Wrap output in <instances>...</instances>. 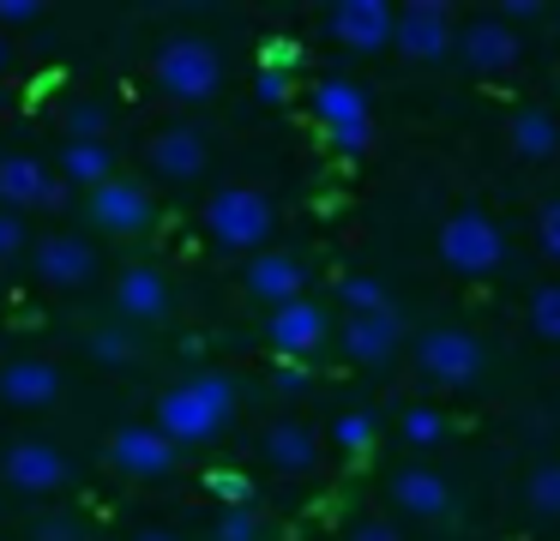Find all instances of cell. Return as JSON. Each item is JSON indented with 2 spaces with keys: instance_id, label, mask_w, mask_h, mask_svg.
<instances>
[{
  "instance_id": "cell-1",
  "label": "cell",
  "mask_w": 560,
  "mask_h": 541,
  "mask_svg": "<svg viewBox=\"0 0 560 541\" xmlns=\"http://www.w3.org/2000/svg\"><path fill=\"white\" fill-rule=\"evenodd\" d=\"M230 415H235L230 373L206 367V373H194V379L170 385V391L158 397V421H151V427L170 433L175 445H206V439H218V433L230 427Z\"/></svg>"
},
{
  "instance_id": "cell-2",
  "label": "cell",
  "mask_w": 560,
  "mask_h": 541,
  "mask_svg": "<svg viewBox=\"0 0 560 541\" xmlns=\"http://www.w3.org/2000/svg\"><path fill=\"white\" fill-rule=\"evenodd\" d=\"M271 228H278V204L259 187H218L206 199V235L218 252H266Z\"/></svg>"
},
{
  "instance_id": "cell-3",
  "label": "cell",
  "mask_w": 560,
  "mask_h": 541,
  "mask_svg": "<svg viewBox=\"0 0 560 541\" xmlns=\"http://www.w3.org/2000/svg\"><path fill=\"white\" fill-rule=\"evenodd\" d=\"M223 84V55L211 48V36L199 31H175L158 48V91L170 103H211Z\"/></svg>"
},
{
  "instance_id": "cell-4",
  "label": "cell",
  "mask_w": 560,
  "mask_h": 541,
  "mask_svg": "<svg viewBox=\"0 0 560 541\" xmlns=\"http://www.w3.org/2000/svg\"><path fill=\"white\" fill-rule=\"evenodd\" d=\"M440 259L458 277H494L506 264V235H500V223L488 211L464 204V211H452L440 223Z\"/></svg>"
},
{
  "instance_id": "cell-5",
  "label": "cell",
  "mask_w": 560,
  "mask_h": 541,
  "mask_svg": "<svg viewBox=\"0 0 560 541\" xmlns=\"http://www.w3.org/2000/svg\"><path fill=\"white\" fill-rule=\"evenodd\" d=\"M314 120L326 127V139L343 156H362L374 144V108H368V91L355 79H319L314 84Z\"/></svg>"
},
{
  "instance_id": "cell-6",
  "label": "cell",
  "mask_w": 560,
  "mask_h": 541,
  "mask_svg": "<svg viewBox=\"0 0 560 541\" xmlns=\"http://www.w3.org/2000/svg\"><path fill=\"white\" fill-rule=\"evenodd\" d=\"M482 343H476L464 325H434V331L416 337V367L428 385H446V391H470L482 379Z\"/></svg>"
},
{
  "instance_id": "cell-7",
  "label": "cell",
  "mask_w": 560,
  "mask_h": 541,
  "mask_svg": "<svg viewBox=\"0 0 560 541\" xmlns=\"http://www.w3.org/2000/svg\"><path fill=\"white\" fill-rule=\"evenodd\" d=\"M392 48H398L404 60H440L458 48V19H452L446 0H410V7H398V36H392Z\"/></svg>"
},
{
  "instance_id": "cell-8",
  "label": "cell",
  "mask_w": 560,
  "mask_h": 541,
  "mask_svg": "<svg viewBox=\"0 0 560 541\" xmlns=\"http://www.w3.org/2000/svg\"><path fill=\"white\" fill-rule=\"evenodd\" d=\"M331 337H338V325H331V313L319 301H290V307H278L266 319V343L278 361H314Z\"/></svg>"
},
{
  "instance_id": "cell-9",
  "label": "cell",
  "mask_w": 560,
  "mask_h": 541,
  "mask_svg": "<svg viewBox=\"0 0 560 541\" xmlns=\"http://www.w3.org/2000/svg\"><path fill=\"white\" fill-rule=\"evenodd\" d=\"M67 475H73V463H67L49 439H13L7 451H0V481H7L13 493H31V499L61 493Z\"/></svg>"
},
{
  "instance_id": "cell-10",
  "label": "cell",
  "mask_w": 560,
  "mask_h": 541,
  "mask_svg": "<svg viewBox=\"0 0 560 541\" xmlns=\"http://www.w3.org/2000/svg\"><path fill=\"white\" fill-rule=\"evenodd\" d=\"M326 31L338 48H350V55H380V48H392V36H398V7H386V0H338V7L326 12Z\"/></svg>"
},
{
  "instance_id": "cell-11",
  "label": "cell",
  "mask_w": 560,
  "mask_h": 541,
  "mask_svg": "<svg viewBox=\"0 0 560 541\" xmlns=\"http://www.w3.org/2000/svg\"><path fill=\"white\" fill-rule=\"evenodd\" d=\"M0 204L7 211H61L67 204V180L37 156H0Z\"/></svg>"
},
{
  "instance_id": "cell-12",
  "label": "cell",
  "mask_w": 560,
  "mask_h": 541,
  "mask_svg": "<svg viewBox=\"0 0 560 541\" xmlns=\"http://www.w3.org/2000/svg\"><path fill=\"white\" fill-rule=\"evenodd\" d=\"M338 349L355 361V367H386L404 349V313L380 307V313H343L338 325Z\"/></svg>"
},
{
  "instance_id": "cell-13",
  "label": "cell",
  "mask_w": 560,
  "mask_h": 541,
  "mask_svg": "<svg viewBox=\"0 0 560 541\" xmlns=\"http://www.w3.org/2000/svg\"><path fill=\"white\" fill-rule=\"evenodd\" d=\"M85 216L103 228V235H145L151 216H158V204H151L145 187H133V180L115 175L109 187L85 192Z\"/></svg>"
},
{
  "instance_id": "cell-14",
  "label": "cell",
  "mask_w": 560,
  "mask_h": 541,
  "mask_svg": "<svg viewBox=\"0 0 560 541\" xmlns=\"http://www.w3.org/2000/svg\"><path fill=\"white\" fill-rule=\"evenodd\" d=\"M175 457H182V445L158 427H115L109 439V463L133 481H163L175 469Z\"/></svg>"
},
{
  "instance_id": "cell-15",
  "label": "cell",
  "mask_w": 560,
  "mask_h": 541,
  "mask_svg": "<svg viewBox=\"0 0 560 541\" xmlns=\"http://www.w3.org/2000/svg\"><path fill=\"white\" fill-rule=\"evenodd\" d=\"M242 283H247L254 301H266V307L278 313V307H290V301H307V264L295 259V252H283V247H266V252L247 259Z\"/></svg>"
},
{
  "instance_id": "cell-16",
  "label": "cell",
  "mask_w": 560,
  "mask_h": 541,
  "mask_svg": "<svg viewBox=\"0 0 560 541\" xmlns=\"http://www.w3.org/2000/svg\"><path fill=\"white\" fill-rule=\"evenodd\" d=\"M31 264H37V283L49 289H85L97 277V247L85 235H43L31 247Z\"/></svg>"
},
{
  "instance_id": "cell-17",
  "label": "cell",
  "mask_w": 560,
  "mask_h": 541,
  "mask_svg": "<svg viewBox=\"0 0 560 541\" xmlns=\"http://www.w3.org/2000/svg\"><path fill=\"white\" fill-rule=\"evenodd\" d=\"M145 163H151V175H163V180H199V175H206V163H211V144H206V132H199V127L175 120V127L151 132Z\"/></svg>"
},
{
  "instance_id": "cell-18",
  "label": "cell",
  "mask_w": 560,
  "mask_h": 541,
  "mask_svg": "<svg viewBox=\"0 0 560 541\" xmlns=\"http://www.w3.org/2000/svg\"><path fill=\"white\" fill-rule=\"evenodd\" d=\"M458 55H464V67H470V72L494 79V72H512V67H518L524 43H518V31H512L506 19H470V24L458 31Z\"/></svg>"
},
{
  "instance_id": "cell-19",
  "label": "cell",
  "mask_w": 560,
  "mask_h": 541,
  "mask_svg": "<svg viewBox=\"0 0 560 541\" xmlns=\"http://www.w3.org/2000/svg\"><path fill=\"white\" fill-rule=\"evenodd\" d=\"M61 367L55 361H37V355H19L0 367V403H13V409H49L55 397H61Z\"/></svg>"
},
{
  "instance_id": "cell-20",
  "label": "cell",
  "mask_w": 560,
  "mask_h": 541,
  "mask_svg": "<svg viewBox=\"0 0 560 541\" xmlns=\"http://www.w3.org/2000/svg\"><path fill=\"white\" fill-rule=\"evenodd\" d=\"M115 313H121L127 325H158L163 313H170V277H163L158 264H127V271L115 277Z\"/></svg>"
},
{
  "instance_id": "cell-21",
  "label": "cell",
  "mask_w": 560,
  "mask_h": 541,
  "mask_svg": "<svg viewBox=\"0 0 560 541\" xmlns=\"http://www.w3.org/2000/svg\"><path fill=\"white\" fill-rule=\"evenodd\" d=\"M392 505H398L404 517H416V524H440V517H452V487H446L440 469L410 463V469L392 475Z\"/></svg>"
},
{
  "instance_id": "cell-22",
  "label": "cell",
  "mask_w": 560,
  "mask_h": 541,
  "mask_svg": "<svg viewBox=\"0 0 560 541\" xmlns=\"http://www.w3.org/2000/svg\"><path fill=\"white\" fill-rule=\"evenodd\" d=\"M259 457L271 463V475H307V469L319 463V439L302 421H271V427L259 433Z\"/></svg>"
},
{
  "instance_id": "cell-23",
  "label": "cell",
  "mask_w": 560,
  "mask_h": 541,
  "mask_svg": "<svg viewBox=\"0 0 560 541\" xmlns=\"http://www.w3.org/2000/svg\"><path fill=\"white\" fill-rule=\"evenodd\" d=\"M506 139L524 163H542V156L560 151V120L548 115V108H518V115L506 120Z\"/></svg>"
},
{
  "instance_id": "cell-24",
  "label": "cell",
  "mask_w": 560,
  "mask_h": 541,
  "mask_svg": "<svg viewBox=\"0 0 560 541\" xmlns=\"http://www.w3.org/2000/svg\"><path fill=\"white\" fill-rule=\"evenodd\" d=\"M61 180L67 187H85V192L109 187L115 180V151L109 144H67L61 151Z\"/></svg>"
},
{
  "instance_id": "cell-25",
  "label": "cell",
  "mask_w": 560,
  "mask_h": 541,
  "mask_svg": "<svg viewBox=\"0 0 560 541\" xmlns=\"http://www.w3.org/2000/svg\"><path fill=\"white\" fill-rule=\"evenodd\" d=\"M85 349H91V361H103V367H127V361L139 355V337L127 331V319H109V325H91Z\"/></svg>"
},
{
  "instance_id": "cell-26",
  "label": "cell",
  "mask_w": 560,
  "mask_h": 541,
  "mask_svg": "<svg viewBox=\"0 0 560 541\" xmlns=\"http://www.w3.org/2000/svg\"><path fill=\"white\" fill-rule=\"evenodd\" d=\"M374 439H380V415H374V409H343V415L331 421V445H338L343 457L374 451Z\"/></svg>"
},
{
  "instance_id": "cell-27",
  "label": "cell",
  "mask_w": 560,
  "mask_h": 541,
  "mask_svg": "<svg viewBox=\"0 0 560 541\" xmlns=\"http://www.w3.org/2000/svg\"><path fill=\"white\" fill-rule=\"evenodd\" d=\"M61 127H67V144H109V108L85 96V103L67 108Z\"/></svg>"
},
{
  "instance_id": "cell-28",
  "label": "cell",
  "mask_w": 560,
  "mask_h": 541,
  "mask_svg": "<svg viewBox=\"0 0 560 541\" xmlns=\"http://www.w3.org/2000/svg\"><path fill=\"white\" fill-rule=\"evenodd\" d=\"M524 499L536 517H560V463H536L524 475Z\"/></svg>"
},
{
  "instance_id": "cell-29",
  "label": "cell",
  "mask_w": 560,
  "mask_h": 541,
  "mask_svg": "<svg viewBox=\"0 0 560 541\" xmlns=\"http://www.w3.org/2000/svg\"><path fill=\"white\" fill-rule=\"evenodd\" d=\"M338 301H343L350 313H380V307H392V301H386V283H380V277H368V271H350V277H343V283H338Z\"/></svg>"
},
{
  "instance_id": "cell-30",
  "label": "cell",
  "mask_w": 560,
  "mask_h": 541,
  "mask_svg": "<svg viewBox=\"0 0 560 541\" xmlns=\"http://www.w3.org/2000/svg\"><path fill=\"white\" fill-rule=\"evenodd\" d=\"M398 433H404V445H410V451H428V445L446 439V415H440V409H404Z\"/></svg>"
},
{
  "instance_id": "cell-31",
  "label": "cell",
  "mask_w": 560,
  "mask_h": 541,
  "mask_svg": "<svg viewBox=\"0 0 560 541\" xmlns=\"http://www.w3.org/2000/svg\"><path fill=\"white\" fill-rule=\"evenodd\" d=\"M206 487H211V499H218L223 511H242V505H254V475H242V469H211Z\"/></svg>"
},
{
  "instance_id": "cell-32",
  "label": "cell",
  "mask_w": 560,
  "mask_h": 541,
  "mask_svg": "<svg viewBox=\"0 0 560 541\" xmlns=\"http://www.w3.org/2000/svg\"><path fill=\"white\" fill-rule=\"evenodd\" d=\"M530 331L542 343H560V283H542L530 295Z\"/></svg>"
},
{
  "instance_id": "cell-33",
  "label": "cell",
  "mask_w": 560,
  "mask_h": 541,
  "mask_svg": "<svg viewBox=\"0 0 560 541\" xmlns=\"http://www.w3.org/2000/svg\"><path fill=\"white\" fill-rule=\"evenodd\" d=\"M211 541H266V524H259L254 505H242V511H218Z\"/></svg>"
},
{
  "instance_id": "cell-34",
  "label": "cell",
  "mask_w": 560,
  "mask_h": 541,
  "mask_svg": "<svg viewBox=\"0 0 560 541\" xmlns=\"http://www.w3.org/2000/svg\"><path fill=\"white\" fill-rule=\"evenodd\" d=\"M37 541H85V524L79 517H67V511H49V517H37V529H31Z\"/></svg>"
},
{
  "instance_id": "cell-35",
  "label": "cell",
  "mask_w": 560,
  "mask_h": 541,
  "mask_svg": "<svg viewBox=\"0 0 560 541\" xmlns=\"http://www.w3.org/2000/svg\"><path fill=\"white\" fill-rule=\"evenodd\" d=\"M19 252H25V216L0 204V264H7V259H19Z\"/></svg>"
},
{
  "instance_id": "cell-36",
  "label": "cell",
  "mask_w": 560,
  "mask_h": 541,
  "mask_svg": "<svg viewBox=\"0 0 560 541\" xmlns=\"http://www.w3.org/2000/svg\"><path fill=\"white\" fill-rule=\"evenodd\" d=\"M536 240H542V252L560 264V199L542 204V216H536Z\"/></svg>"
},
{
  "instance_id": "cell-37",
  "label": "cell",
  "mask_w": 560,
  "mask_h": 541,
  "mask_svg": "<svg viewBox=\"0 0 560 541\" xmlns=\"http://www.w3.org/2000/svg\"><path fill=\"white\" fill-rule=\"evenodd\" d=\"M271 385H278L283 397H302L307 391V361H278V367H271Z\"/></svg>"
},
{
  "instance_id": "cell-38",
  "label": "cell",
  "mask_w": 560,
  "mask_h": 541,
  "mask_svg": "<svg viewBox=\"0 0 560 541\" xmlns=\"http://www.w3.org/2000/svg\"><path fill=\"white\" fill-rule=\"evenodd\" d=\"M254 91H259V103H290V72H278V67H259Z\"/></svg>"
},
{
  "instance_id": "cell-39",
  "label": "cell",
  "mask_w": 560,
  "mask_h": 541,
  "mask_svg": "<svg viewBox=\"0 0 560 541\" xmlns=\"http://www.w3.org/2000/svg\"><path fill=\"white\" fill-rule=\"evenodd\" d=\"M43 7L37 0H0V24H37Z\"/></svg>"
},
{
  "instance_id": "cell-40",
  "label": "cell",
  "mask_w": 560,
  "mask_h": 541,
  "mask_svg": "<svg viewBox=\"0 0 560 541\" xmlns=\"http://www.w3.org/2000/svg\"><path fill=\"white\" fill-rule=\"evenodd\" d=\"M500 19H506L512 31H518V24H536V19H548V7H536V0H512V7L500 12Z\"/></svg>"
},
{
  "instance_id": "cell-41",
  "label": "cell",
  "mask_w": 560,
  "mask_h": 541,
  "mask_svg": "<svg viewBox=\"0 0 560 541\" xmlns=\"http://www.w3.org/2000/svg\"><path fill=\"white\" fill-rule=\"evenodd\" d=\"M295 43H266V60H259V67H278V72H295Z\"/></svg>"
},
{
  "instance_id": "cell-42",
  "label": "cell",
  "mask_w": 560,
  "mask_h": 541,
  "mask_svg": "<svg viewBox=\"0 0 560 541\" xmlns=\"http://www.w3.org/2000/svg\"><path fill=\"white\" fill-rule=\"evenodd\" d=\"M350 541H404V536H398V524H355Z\"/></svg>"
},
{
  "instance_id": "cell-43",
  "label": "cell",
  "mask_w": 560,
  "mask_h": 541,
  "mask_svg": "<svg viewBox=\"0 0 560 541\" xmlns=\"http://www.w3.org/2000/svg\"><path fill=\"white\" fill-rule=\"evenodd\" d=\"M133 541H182V536H175V529H158V524H151V529H139Z\"/></svg>"
},
{
  "instance_id": "cell-44",
  "label": "cell",
  "mask_w": 560,
  "mask_h": 541,
  "mask_svg": "<svg viewBox=\"0 0 560 541\" xmlns=\"http://www.w3.org/2000/svg\"><path fill=\"white\" fill-rule=\"evenodd\" d=\"M0 67H7V43H0Z\"/></svg>"
}]
</instances>
